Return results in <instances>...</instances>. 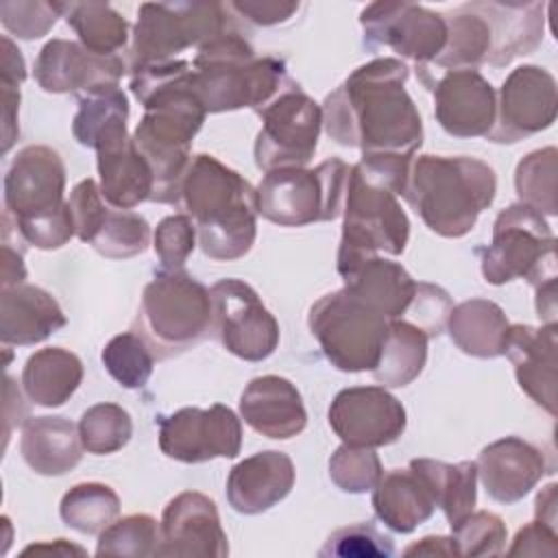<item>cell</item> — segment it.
Listing matches in <instances>:
<instances>
[{
  "label": "cell",
  "instance_id": "obj_1",
  "mask_svg": "<svg viewBox=\"0 0 558 558\" xmlns=\"http://www.w3.org/2000/svg\"><path fill=\"white\" fill-rule=\"evenodd\" d=\"M408 74L395 57L353 70L320 107L327 135L362 155L414 157L423 144V120L405 92Z\"/></svg>",
  "mask_w": 558,
  "mask_h": 558
},
{
  "label": "cell",
  "instance_id": "obj_2",
  "mask_svg": "<svg viewBox=\"0 0 558 558\" xmlns=\"http://www.w3.org/2000/svg\"><path fill=\"white\" fill-rule=\"evenodd\" d=\"M412 157L362 155L351 166L344 190V222L338 248L340 277L379 253L401 255L410 220L397 196L403 194Z\"/></svg>",
  "mask_w": 558,
  "mask_h": 558
},
{
  "label": "cell",
  "instance_id": "obj_3",
  "mask_svg": "<svg viewBox=\"0 0 558 558\" xmlns=\"http://www.w3.org/2000/svg\"><path fill=\"white\" fill-rule=\"evenodd\" d=\"M177 203L194 220L201 251L216 262L244 257L257 235L255 187L214 155H196Z\"/></svg>",
  "mask_w": 558,
  "mask_h": 558
},
{
  "label": "cell",
  "instance_id": "obj_4",
  "mask_svg": "<svg viewBox=\"0 0 558 558\" xmlns=\"http://www.w3.org/2000/svg\"><path fill=\"white\" fill-rule=\"evenodd\" d=\"M497 192L495 170L475 157H412L403 198L442 238L466 235Z\"/></svg>",
  "mask_w": 558,
  "mask_h": 558
},
{
  "label": "cell",
  "instance_id": "obj_5",
  "mask_svg": "<svg viewBox=\"0 0 558 558\" xmlns=\"http://www.w3.org/2000/svg\"><path fill=\"white\" fill-rule=\"evenodd\" d=\"M192 72L207 113L244 107L259 111L288 83L283 61L257 57L253 46L231 28L196 48Z\"/></svg>",
  "mask_w": 558,
  "mask_h": 558
},
{
  "label": "cell",
  "instance_id": "obj_6",
  "mask_svg": "<svg viewBox=\"0 0 558 558\" xmlns=\"http://www.w3.org/2000/svg\"><path fill=\"white\" fill-rule=\"evenodd\" d=\"M209 290L185 270H161L142 292L140 327L161 357L196 347L211 329Z\"/></svg>",
  "mask_w": 558,
  "mask_h": 558
},
{
  "label": "cell",
  "instance_id": "obj_7",
  "mask_svg": "<svg viewBox=\"0 0 558 558\" xmlns=\"http://www.w3.org/2000/svg\"><path fill=\"white\" fill-rule=\"evenodd\" d=\"M349 166L325 159L316 168H277L255 187L257 214L279 227H305L333 220L344 205Z\"/></svg>",
  "mask_w": 558,
  "mask_h": 558
},
{
  "label": "cell",
  "instance_id": "obj_8",
  "mask_svg": "<svg viewBox=\"0 0 558 558\" xmlns=\"http://www.w3.org/2000/svg\"><path fill=\"white\" fill-rule=\"evenodd\" d=\"M482 275L493 286L556 279V235L545 216L523 203L501 209L493 222V240L482 251Z\"/></svg>",
  "mask_w": 558,
  "mask_h": 558
},
{
  "label": "cell",
  "instance_id": "obj_9",
  "mask_svg": "<svg viewBox=\"0 0 558 558\" xmlns=\"http://www.w3.org/2000/svg\"><path fill=\"white\" fill-rule=\"evenodd\" d=\"M229 31L220 2H144L129 46V70L172 61L185 48H201Z\"/></svg>",
  "mask_w": 558,
  "mask_h": 558
},
{
  "label": "cell",
  "instance_id": "obj_10",
  "mask_svg": "<svg viewBox=\"0 0 558 558\" xmlns=\"http://www.w3.org/2000/svg\"><path fill=\"white\" fill-rule=\"evenodd\" d=\"M388 318L362 303L344 288L320 296L307 325L325 357L344 373L373 371L388 336Z\"/></svg>",
  "mask_w": 558,
  "mask_h": 558
},
{
  "label": "cell",
  "instance_id": "obj_11",
  "mask_svg": "<svg viewBox=\"0 0 558 558\" xmlns=\"http://www.w3.org/2000/svg\"><path fill=\"white\" fill-rule=\"evenodd\" d=\"M262 129L255 140V163L270 172L277 168H305L316 153L323 109L299 85L283 87L259 111Z\"/></svg>",
  "mask_w": 558,
  "mask_h": 558
},
{
  "label": "cell",
  "instance_id": "obj_12",
  "mask_svg": "<svg viewBox=\"0 0 558 558\" xmlns=\"http://www.w3.org/2000/svg\"><path fill=\"white\" fill-rule=\"evenodd\" d=\"M211 329L220 344L240 360L262 362L279 344V323L257 292L242 279H220L211 286Z\"/></svg>",
  "mask_w": 558,
  "mask_h": 558
},
{
  "label": "cell",
  "instance_id": "obj_13",
  "mask_svg": "<svg viewBox=\"0 0 558 558\" xmlns=\"http://www.w3.org/2000/svg\"><path fill=\"white\" fill-rule=\"evenodd\" d=\"M364 44L390 48L418 65L434 61L447 44V20L414 2H371L360 13Z\"/></svg>",
  "mask_w": 558,
  "mask_h": 558
},
{
  "label": "cell",
  "instance_id": "obj_14",
  "mask_svg": "<svg viewBox=\"0 0 558 558\" xmlns=\"http://www.w3.org/2000/svg\"><path fill=\"white\" fill-rule=\"evenodd\" d=\"M65 163L61 155L44 144L24 146L4 177V216L15 227L57 216L68 209Z\"/></svg>",
  "mask_w": 558,
  "mask_h": 558
},
{
  "label": "cell",
  "instance_id": "obj_15",
  "mask_svg": "<svg viewBox=\"0 0 558 558\" xmlns=\"http://www.w3.org/2000/svg\"><path fill=\"white\" fill-rule=\"evenodd\" d=\"M242 447L238 414L214 403L209 408H181L159 421V449L163 456L198 464L214 458H235Z\"/></svg>",
  "mask_w": 558,
  "mask_h": 558
},
{
  "label": "cell",
  "instance_id": "obj_16",
  "mask_svg": "<svg viewBox=\"0 0 558 558\" xmlns=\"http://www.w3.org/2000/svg\"><path fill=\"white\" fill-rule=\"evenodd\" d=\"M556 109L554 74L538 65L514 68L499 87L495 122L486 137L497 144L525 140L549 129L556 120Z\"/></svg>",
  "mask_w": 558,
  "mask_h": 558
},
{
  "label": "cell",
  "instance_id": "obj_17",
  "mask_svg": "<svg viewBox=\"0 0 558 558\" xmlns=\"http://www.w3.org/2000/svg\"><path fill=\"white\" fill-rule=\"evenodd\" d=\"M329 427L344 445L384 447L405 432V408L384 386H351L340 390L327 412Z\"/></svg>",
  "mask_w": 558,
  "mask_h": 558
},
{
  "label": "cell",
  "instance_id": "obj_18",
  "mask_svg": "<svg viewBox=\"0 0 558 558\" xmlns=\"http://www.w3.org/2000/svg\"><path fill=\"white\" fill-rule=\"evenodd\" d=\"M129 63L120 54H96L81 41L50 39L37 54L35 81L50 94L87 96L118 87Z\"/></svg>",
  "mask_w": 558,
  "mask_h": 558
},
{
  "label": "cell",
  "instance_id": "obj_19",
  "mask_svg": "<svg viewBox=\"0 0 558 558\" xmlns=\"http://www.w3.org/2000/svg\"><path fill=\"white\" fill-rule=\"evenodd\" d=\"M159 556L225 558L227 534L220 525L214 499L196 490H183L168 501L161 514Z\"/></svg>",
  "mask_w": 558,
  "mask_h": 558
},
{
  "label": "cell",
  "instance_id": "obj_20",
  "mask_svg": "<svg viewBox=\"0 0 558 558\" xmlns=\"http://www.w3.org/2000/svg\"><path fill=\"white\" fill-rule=\"evenodd\" d=\"M495 107L497 92L477 70L445 72L434 85V116L453 137H486Z\"/></svg>",
  "mask_w": 558,
  "mask_h": 558
},
{
  "label": "cell",
  "instance_id": "obj_21",
  "mask_svg": "<svg viewBox=\"0 0 558 558\" xmlns=\"http://www.w3.org/2000/svg\"><path fill=\"white\" fill-rule=\"evenodd\" d=\"M100 192L116 209H133L150 201L155 179L148 161L137 150L126 124H116L94 146Z\"/></svg>",
  "mask_w": 558,
  "mask_h": 558
},
{
  "label": "cell",
  "instance_id": "obj_22",
  "mask_svg": "<svg viewBox=\"0 0 558 558\" xmlns=\"http://www.w3.org/2000/svg\"><path fill=\"white\" fill-rule=\"evenodd\" d=\"M556 323L541 327L510 325L504 355L512 362L519 388L545 412L556 414Z\"/></svg>",
  "mask_w": 558,
  "mask_h": 558
},
{
  "label": "cell",
  "instance_id": "obj_23",
  "mask_svg": "<svg viewBox=\"0 0 558 558\" xmlns=\"http://www.w3.org/2000/svg\"><path fill=\"white\" fill-rule=\"evenodd\" d=\"M475 464L486 495L499 504L521 501L547 473L543 451L519 436L486 445Z\"/></svg>",
  "mask_w": 558,
  "mask_h": 558
},
{
  "label": "cell",
  "instance_id": "obj_24",
  "mask_svg": "<svg viewBox=\"0 0 558 558\" xmlns=\"http://www.w3.org/2000/svg\"><path fill=\"white\" fill-rule=\"evenodd\" d=\"M294 486V462L283 451H259L238 462L227 477V501L240 514L277 506Z\"/></svg>",
  "mask_w": 558,
  "mask_h": 558
},
{
  "label": "cell",
  "instance_id": "obj_25",
  "mask_svg": "<svg viewBox=\"0 0 558 558\" xmlns=\"http://www.w3.org/2000/svg\"><path fill=\"white\" fill-rule=\"evenodd\" d=\"M240 414L251 429L275 440H288L307 425L301 392L279 375L251 379L240 397Z\"/></svg>",
  "mask_w": 558,
  "mask_h": 558
},
{
  "label": "cell",
  "instance_id": "obj_26",
  "mask_svg": "<svg viewBox=\"0 0 558 558\" xmlns=\"http://www.w3.org/2000/svg\"><path fill=\"white\" fill-rule=\"evenodd\" d=\"M490 28L486 61L504 68L519 57L534 52L545 33L543 2H471Z\"/></svg>",
  "mask_w": 558,
  "mask_h": 558
},
{
  "label": "cell",
  "instance_id": "obj_27",
  "mask_svg": "<svg viewBox=\"0 0 558 558\" xmlns=\"http://www.w3.org/2000/svg\"><path fill=\"white\" fill-rule=\"evenodd\" d=\"M65 314L57 299L39 286L17 283L2 288L0 340L4 347H28L65 327Z\"/></svg>",
  "mask_w": 558,
  "mask_h": 558
},
{
  "label": "cell",
  "instance_id": "obj_28",
  "mask_svg": "<svg viewBox=\"0 0 558 558\" xmlns=\"http://www.w3.org/2000/svg\"><path fill=\"white\" fill-rule=\"evenodd\" d=\"M20 451L39 475H65L83 456L78 425L65 416H33L22 425Z\"/></svg>",
  "mask_w": 558,
  "mask_h": 558
},
{
  "label": "cell",
  "instance_id": "obj_29",
  "mask_svg": "<svg viewBox=\"0 0 558 558\" xmlns=\"http://www.w3.org/2000/svg\"><path fill=\"white\" fill-rule=\"evenodd\" d=\"M373 510L392 532L410 534L434 514L436 501L425 480L408 466L381 473L373 486Z\"/></svg>",
  "mask_w": 558,
  "mask_h": 558
},
{
  "label": "cell",
  "instance_id": "obj_30",
  "mask_svg": "<svg viewBox=\"0 0 558 558\" xmlns=\"http://www.w3.org/2000/svg\"><path fill=\"white\" fill-rule=\"evenodd\" d=\"M342 281L349 294L371 305L388 320L401 318L408 312L418 286L401 264L379 255L357 264L342 275Z\"/></svg>",
  "mask_w": 558,
  "mask_h": 558
},
{
  "label": "cell",
  "instance_id": "obj_31",
  "mask_svg": "<svg viewBox=\"0 0 558 558\" xmlns=\"http://www.w3.org/2000/svg\"><path fill=\"white\" fill-rule=\"evenodd\" d=\"M445 327L462 353L486 360L504 355L510 323L497 303L469 299L451 307Z\"/></svg>",
  "mask_w": 558,
  "mask_h": 558
},
{
  "label": "cell",
  "instance_id": "obj_32",
  "mask_svg": "<svg viewBox=\"0 0 558 558\" xmlns=\"http://www.w3.org/2000/svg\"><path fill=\"white\" fill-rule=\"evenodd\" d=\"M83 381V362L63 347H46L35 351L22 371L26 397L41 408L63 405Z\"/></svg>",
  "mask_w": 558,
  "mask_h": 558
},
{
  "label": "cell",
  "instance_id": "obj_33",
  "mask_svg": "<svg viewBox=\"0 0 558 558\" xmlns=\"http://www.w3.org/2000/svg\"><path fill=\"white\" fill-rule=\"evenodd\" d=\"M408 466L414 469L425 480L434 495L436 508L445 512V519L451 527L473 512L477 501L475 462L464 460L458 464H447L432 458H414Z\"/></svg>",
  "mask_w": 558,
  "mask_h": 558
},
{
  "label": "cell",
  "instance_id": "obj_34",
  "mask_svg": "<svg viewBox=\"0 0 558 558\" xmlns=\"http://www.w3.org/2000/svg\"><path fill=\"white\" fill-rule=\"evenodd\" d=\"M429 336L410 320L395 318L388 323V336L377 366L371 371L384 388H401L412 384L427 362Z\"/></svg>",
  "mask_w": 558,
  "mask_h": 558
},
{
  "label": "cell",
  "instance_id": "obj_35",
  "mask_svg": "<svg viewBox=\"0 0 558 558\" xmlns=\"http://www.w3.org/2000/svg\"><path fill=\"white\" fill-rule=\"evenodd\" d=\"M61 17L96 54H118L129 41V22L107 2H59Z\"/></svg>",
  "mask_w": 558,
  "mask_h": 558
},
{
  "label": "cell",
  "instance_id": "obj_36",
  "mask_svg": "<svg viewBox=\"0 0 558 558\" xmlns=\"http://www.w3.org/2000/svg\"><path fill=\"white\" fill-rule=\"evenodd\" d=\"M447 20V44L434 59L438 68L475 70L490 50V28L486 20L469 4L456 9Z\"/></svg>",
  "mask_w": 558,
  "mask_h": 558
},
{
  "label": "cell",
  "instance_id": "obj_37",
  "mask_svg": "<svg viewBox=\"0 0 558 558\" xmlns=\"http://www.w3.org/2000/svg\"><path fill=\"white\" fill-rule=\"evenodd\" d=\"M59 514L68 527L98 536L118 519L120 497L107 484L81 482L61 497Z\"/></svg>",
  "mask_w": 558,
  "mask_h": 558
},
{
  "label": "cell",
  "instance_id": "obj_38",
  "mask_svg": "<svg viewBox=\"0 0 558 558\" xmlns=\"http://www.w3.org/2000/svg\"><path fill=\"white\" fill-rule=\"evenodd\" d=\"M87 244L109 259H129L144 253L150 244V227L144 216L111 205L100 214Z\"/></svg>",
  "mask_w": 558,
  "mask_h": 558
},
{
  "label": "cell",
  "instance_id": "obj_39",
  "mask_svg": "<svg viewBox=\"0 0 558 558\" xmlns=\"http://www.w3.org/2000/svg\"><path fill=\"white\" fill-rule=\"evenodd\" d=\"M558 150L545 146L525 155L514 170L517 196L523 205L536 209L543 216L558 214Z\"/></svg>",
  "mask_w": 558,
  "mask_h": 558
},
{
  "label": "cell",
  "instance_id": "obj_40",
  "mask_svg": "<svg viewBox=\"0 0 558 558\" xmlns=\"http://www.w3.org/2000/svg\"><path fill=\"white\" fill-rule=\"evenodd\" d=\"M129 98L120 87L98 89L78 98V111L72 120V133L78 144L94 148L105 131L126 124Z\"/></svg>",
  "mask_w": 558,
  "mask_h": 558
},
{
  "label": "cell",
  "instance_id": "obj_41",
  "mask_svg": "<svg viewBox=\"0 0 558 558\" xmlns=\"http://www.w3.org/2000/svg\"><path fill=\"white\" fill-rule=\"evenodd\" d=\"M78 436L83 449L94 456L116 453L133 436L131 414L118 403H96L81 414Z\"/></svg>",
  "mask_w": 558,
  "mask_h": 558
},
{
  "label": "cell",
  "instance_id": "obj_42",
  "mask_svg": "<svg viewBox=\"0 0 558 558\" xmlns=\"http://www.w3.org/2000/svg\"><path fill=\"white\" fill-rule=\"evenodd\" d=\"M100 360L107 368V373L122 386V388H142L153 375L155 357L150 351V344L144 340V336L135 331H124L113 336L102 353Z\"/></svg>",
  "mask_w": 558,
  "mask_h": 558
},
{
  "label": "cell",
  "instance_id": "obj_43",
  "mask_svg": "<svg viewBox=\"0 0 558 558\" xmlns=\"http://www.w3.org/2000/svg\"><path fill=\"white\" fill-rule=\"evenodd\" d=\"M161 527L150 514H129L116 519L98 534V556H159Z\"/></svg>",
  "mask_w": 558,
  "mask_h": 558
},
{
  "label": "cell",
  "instance_id": "obj_44",
  "mask_svg": "<svg viewBox=\"0 0 558 558\" xmlns=\"http://www.w3.org/2000/svg\"><path fill=\"white\" fill-rule=\"evenodd\" d=\"M384 469L379 456L371 447L340 445L329 458V477L344 493L373 490Z\"/></svg>",
  "mask_w": 558,
  "mask_h": 558
},
{
  "label": "cell",
  "instance_id": "obj_45",
  "mask_svg": "<svg viewBox=\"0 0 558 558\" xmlns=\"http://www.w3.org/2000/svg\"><path fill=\"white\" fill-rule=\"evenodd\" d=\"M451 530L460 556H499L508 538L501 517L488 510L466 514Z\"/></svg>",
  "mask_w": 558,
  "mask_h": 558
},
{
  "label": "cell",
  "instance_id": "obj_46",
  "mask_svg": "<svg viewBox=\"0 0 558 558\" xmlns=\"http://www.w3.org/2000/svg\"><path fill=\"white\" fill-rule=\"evenodd\" d=\"M395 554L390 536L381 534L371 523H353L336 530L318 556H340V558H390Z\"/></svg>",
  "mask_w": 558,
  "mask_h": 558
},
{
  "label": "cell",
  "instance_id": "obj_47",
  "mask_svg": "<svg viewBox=\"0 0 558 558\" xmlns=\"http://www.w3.org/2000/svg\"><path fill=\"white\" fill-rule=\"evenodd\" d=\"M61 17L59 2L44 0H4L0 2L2 26L20 39L44 37Z\"/></svg>",
  "mask_w": 558,
  "mask_h": 558
},
{
  "label": "cell",
  "instance_id": "obj_48",
  "mask_svg": "<svg viewBox=\"0 0 558 558\" xmlns=\"http://www.w3.org/2000/svg\"><path fill=\"white\" fill-rule=\"evenodd\" d=\"M194 246H196V227L187 214L166 216L153 233V248L163 270H183Z\"/></svg>",
  "mask_w": 558,
  "mask_h": 558
},
{
  "label": "cell",
  "instance_id": "obj_49",
  "mask_svg": "<svg viewBox=\"0 0 558 558\" xmlns=\"http://www.w3.org/2000/svg\"><path fill=\"white\" fill-rule=\"evenodd\" d=\"M451 307V299L440 286L418 283L408 312H412V316L418 318V327L425 329V333L432 338L445 329Z\"/></svg>",
  "mask_w": 558,
  "mask_h": 558
},
{
  "label": "cell",
  "instance_id": "obj_50",
  "mask_svg": "<svg viewBox=\"0 0 558 558\" xmlns=\"http://www.w3.org/2000/svg\"><path fill=\"white\" fill-rule=\"evenodd\" d=\"M510 556H558V530L541 523L538 519L523 525L510 549H508Z\"/></svg>",
  "mask_w": 558,
  "mask_h": 558
},
{
  "label": "cell",
  "instance_id": "obj_51",
  "mask_svg": "<svg viewBox=\"0 0 558 558\" xmlns=\"http://www.w3.org/2000/svg\"><path fill=\"white\" fill-rule=\"evenodd\" d=\"M299 2H286V0H235L229 2L227 9L235 11L238 15L246 17L248 22L257 26H275L281 22H288L296 11Z\"/></svg>",
  "mask_w": 558,
  "mask_h": 558
},
{
  "label": "cell",
  "instance_id": "obj_52",
  "mask_svg": "<svg viewBox=\"0 0 558 558\" xmlns=\"http://www.w3.org/2000/svg\"><path fill=\"white\" fill-rule=\"evenodd\" d=\"M2 153H9V148L15 144L20 135L17 126V109H20V83L2 81Z\"/></svg>",
  "mask_w": 558,
  "mask_h": 558
},
{
  "label": "cell",
  "instance_id": "obj_53",
  "mask_svg": "<svg viewBox=\"0 0 558 558\" xmlns=\"http://www.w3.org/2000/svg\"><path fill=\"white\" fill-rule=\"evenodd\" d=\"M0 46H2V50H0V78L22 85L24 78H26V63H24V57H22L20 48L7 35H2Z\"/></svg>",
  "mask_w": 558,
  "mask_h": 558
},
{
  "label": "cell",
  "instance_id": "obj_54",
  "mask_svg": "<svg viewBox=\"0 0 558 558\" xmlns=\"http://www.w3.org/2000/svg\"><path fill=\"white\" fill-rule=\"evenodd\" d=\"M4 418H7V427H4V440H9V434L13 429V425H24V416H26V405H24V399H22V392L20 388L15 386L13 377H4Z\"/></svg>",
  "mask_w": 558,
  "mask_h": 558
},
{
  "label": "cell",
  "instance_id": "obj_55",
  "mask_svg": "<svg viewBox=\"0 0 558 558\" xmlns=\"http://www.w3.org/2000/svg\"><path fill=\"white\" fill-rule=\"evenodd\" d=\"M24 279H26V266H24L22 253L11 246V242L4 233V242H2V288L24 283Z\"/></svg>",
  "mask_w": 558,
  "mask_h": 558
},
{
  "label": "cell",
  "instance_id": "obj_56",
  "mask_svg": "<svg viewBox=\"0 0 558 558\" xmlns=\"http://www.w3.org/2000/svg\"><path fill=\"white\" fill-rule=\"evenodd\" d=\"M405 556H460L453 536H425L418 543L410 545Z\"/></svg>",
  "mask_w": 558,
  "mask_h": 558
},
{
  "label": "cell",
  "instance_id": "obj_57",
  "mask_svg": "<svg viewBox=\"0 0 558 558\" xmlns=\"http://www.w3.org/2000/svg\"><path fill=\"white\" fill-rule=\"evenodd\" d=\"M558 486L551 482L547 484L538 495H536V504H534V512L536 519L554 530H558V495H556Z\"/></svg>",
  "mask_w": 558,
  "mask_h": 558
},
{
  "label": "cell",
  "instance_id": "obj_58",
  "mask_svg": "<svg viewBox=\"0 0 558 558\" xmlns=\"http://www.w3.org/2000/svg\"><path fill=\"white\" fill-rule=\"evenodd\" d=\"M536 288V312L545 323H556V279L534 286Z\"/></svg>",
  "mask_w": 558,
  "mask_h": 558
},
{
  "label": "cell",
  "instance_id": "obj_59",
  "mask_svg": "<svg viewBox=\"0 0 558 558\" xmlns=\"http://www.w3.org/2000/svg\"><path fill=\"white\" fill-rule=\"evenodd\" d=\"M22 554H24V556H28V554H54V556H72V554H76V556H85L87 551H85L83 547H78V545L68 543L65 538H57V541H52V543L28 545Z\"/></svg>",
  "mask_w": 558,
  "mask_h": 558
}]
</instances>
